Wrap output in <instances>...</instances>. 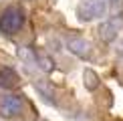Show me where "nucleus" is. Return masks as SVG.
<instances>
[{
	"label": "nucleus",
	"instance_id": "nucleus-1",
	"mask_svg": "<svg viewBox=\"0 0 123 121\" xmlns=\"http://www.w3.org/2000/svg\"><path fill=\"white\" fill-rule=\"evenodd\" d=\"M24 24V12L22 8L18 6H10L2 12V16H0V30H2L4 34H14L18 32L20 28H22Z\"/></svg>",
	"mask_w": 123,
	"mask_h": 121
},
{
	"label": "nucleus",
	"instance_id": "nucleus-2",
	"mask_svg": "<svg viewBox=\"0 0 123 121\" xmlns=\"http://www.w3.org/2000/svg\"><path fill=\"white\" fill-rule=\"evenodd\" d=\"M24 101L20 95H0V115L2 117H16L22 113Z\"/></svg>",
	"mask_w": 123,
	"mask_h": 121
},
{
	"label": "nucleus",
	"instance_id": "nucleus-3",
	"mask_svg": "<svg viewBox=\"0 0 123 121\" xmlns=\"http://www.w3.org/2000/svg\"><path fill=\"white\" fill-rule=\"evenodd\" d=\"M123 26V18L117 14V16H111L109 20H105L103 24L99 26V36L105 40V42H111V40H115L117 32H119V28Z\"/></svg>",
	"mask_w": 123,
	"mask_h": 121
},
{
	"label": "nucleus",
	"instance_id": "nucleus-4",
	"mask_svg": "<svg viewBox=\"0 0 123 121\" xmlns=\"http://www.w3.org/2000/svg\"><path fill=\"white\" fill-rule=\"evenodd\" d=\"M67 47L77 57H89V53H91V44L81 36H69L67 38Z\"/></svg>",
	"mask_w": 123,
	"mask_h": 121
},
{
	"label": "nucleus",
	"instance_id": "nucleus-5",
	"mask_svg": "<svg viewBox=\"0 0 123 121\" xmlns=\"http://www.w3.org/2000/svg\"><path fill=\"white\" fill-rule=\"evenodd\" d=\"M18 85V75L14 73V69L10 67H4L2 71H0V87L4 89H12Z\"/></svg>",
	"mask_w": 123,
	"mask_h": 121
},
{
	"label": "nucleus",
	"instance_id": "nucleus-6",
	"mask_svg": "<svg viewBox=\"0 0 123 121\" xmlns=\"http://www.w3.org/2000/svg\"><path fill=\"white\" fill-rule=\"evenodd\" d=\"M37 89L40 91V93H43V97L49 101V103H53V89L49 87L47 83H44V81H37Z\"/></svg>",
	"mask_w": 123,
	"mask_h": 121
}]
</instances>
